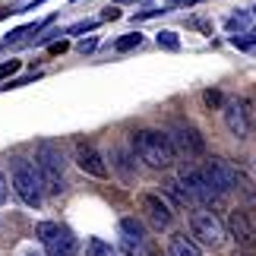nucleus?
<instances>
[{
  "label": "nucleus",
  "instance_id": "obj_1",
  "mask_svg": "<svg viewBox=\"0 0 256 256\" xmlns=\"http://www.w3.org/2000/svg\"><path fill=\"white\" fill-rule=\"evenodd\" d=\"M133 152L140 155V162H146L149 168H171L177 152H174V142L171 136H164L158 130H142L133 136Z\"/></svg>",
  "mask_w": 256,
  "mask_h": 256
},
{
  "label": "nucleus",
  "instance_id": "obj_2",
  "mask_svg": "<svg viewBox=\"0 0 256 256\" xmlns=\"http://www.w3.org/2000/svg\"><path fill=\"white\" fill-rule=\"evenodd\" d=\"M35 168H38V177L44 184V193H54L60 196L66 190V177H64V155L54 149L51 142H42L35 152Z\"/></svg>",
  "mask_w": 256,
  "mask_h": 256
},
{
  "label": "nucleus",
  "instance_id": "obj_3",
  "mask_svg": "<svg viewBox=\"0 0 256 256\" xmlns=\"http://www.w3.org/2000/svg\"><path fill=\"white\" fill-rule=\"evenodd\" d=\"M13 190L28 209H38L44 202V184L38 177V168L32 162H16L13 164Z\"/></svg>",
  "mask_w": 256,
  "mask_h": 256
},
{
  "label": "nucleus",
  "instance_id": "obj_4",
  "mask_svg": "<svg viewBox=\"0 0 256 256\" xmlns=\"http://www.w3.org/2000/svg\"><path fill=\"white\" fill-rule=\"evenodd\" d=\"M177 184H180V190H184V196H186V202H193V206H212V202H218V190L209 184V177L202 174V168L200 171H184L180 177H177Z\"/></svg>",
  "mask_w": 256,
  "mask_h": 256
},
{
  "label": "nucleus",
  "instance_id": "obj_5",
  "mask_svg": "<svg viewBox=\"0 0 256 256\" xmlns=\"http://www.w3.org/2000/svg\"><path fill=\"white\" fill-rule=\"evenodd\" d=\"M190 231L206 247H218L224 240V224H222V218H215L212 212H193L190 215Z\"/></svg>",
  "mask_w": 256,
  "mask_h": 256
},
{
  "label": "nucleus",
  "instance_id": "obj_6",
  "mask_svg": "<svg viewBox=\"0 0 256 256\" xmlns=\"http://www.w3.org/2000/svg\"><path fill=\"white\" fill-rule=\"evenodd\" d=\"M202 174L209 177V184H212L218 193L238 190V180H240L238 168H234L231 162H224V158H212V162H206V164H202Z\"/></svg>",
  "mask_w": 256,
  "mask_h": 256
},
{
  "label": "nucleus",
  "instance_id": "obj_7",
  "mask_svg": "<svg viewBox=\"0 0 256 256\" xmlns=\"http://www.w3.org/2000/svg\"><path fill=\"white\" fill-rule=\"evenodd\" d=\"M76 168L88 177H98V180L108 177V164H104V158L98 155V149L92 142H76Z\"/></svg>",
  "mask_w": 256,
  "mask_h": 256
},
{
  "label": "nucleus",
  "instance_id": "obj_8",
  "mask_svg": "<svg viewBox=\"0 0 256 256\" xmlns=\"http://www.w3.org/2000/svg\"><path fill=\"white\" fill-rule=\"evenodd\" d=\"M224 126H228V133L238 136V140H244V136L250 133V120H247V111H244L240 102L224 104Z\"/></svg>",
  "mask_w": 256,
  "mask_h": 256
},
{
  "label": "nucleus",
  "instance_id": "obj_9",
  "mask_svg": "<svg viewBox=\"0 0 256 256\" xmlns=\"http://www.w3.org/2000/svg\"><path fill=\"white\" fill-rule=\"evenodd\" d=\"M171 142H174V152H186V158H190V155H200L206 149L202 136L196 133L193 126H177V133L171 136Z\"/></svg>",
  "mask_w": 256,
  "mask_h": 256
},
{
  "label": "nucleus",
  "instance_id": "obj_10",
  "mask_svg": "<svg viewBox=\"0 0 256 256\" xmlns=\"http://www.w3.org/2000/svg\"><path fill=\"white\" fill-rule=\"evenodd\" d=\"M142 209H146V215H149V222L155 224V228H168L171 224V206L162 200V196H155V193H149V196H142Z\"/></svg>",
  "mask_w": 256,
  "mask_h": 256
},
{
  "label": "nucleus",
  "instance_id": "obj_11",
  "mask_svg": "<svg viewBox=\"0 0 256 256\" xmlns=\"http://www.w3.org/2000/svg\"><path fill=\"white\" fill-rule=\"evenodd\" d=\"M228 228H231V234L244 244V247H256V228L247 218V212H231L228 215Z\"/></svg>",
  "mask_w": 256,
  "mask_h": 256
},
{
  "label": "nucleus",
  "instance_id": "obj_12",
  "mask_svg": "<svg viewBox=\"0 0 256 256\" xmlns=\"http://www.w3.org/2000/svg\"><path fill=\"white\" fill-rule=\"evenodd\" d=\"M76 250H80L76 247V238L66 228H57L54 238L44 240V253L48 256H76Z\"/></svg>",
  "mask_w": 256,
  "mask_h": 256
},
{
  "label": "nucleus",
  "instance_id": "obj_13",
  "mask_svg": "<svg viewBox=\"0 0 256 256\" xmlns=\"http://www.w3.org/2000/svg\"><path fill=\"white\" fill-rule=\"evenodd\" d=\"M168 256H202V253L186 234H174L171 244H168Z\"/></svg>",
  "mask_w": 256,
  "mask_h": 256
},
{
  "label": "nucleus",
  "instance_id": "obj_14",
  "mask_svg": "<svg viewBox=\"0 0 256 256\" xmlns=\"http://www.w3.org/2000/svg\"><path fill=\"white\" fill-rule=\"evenodd\" d=\"M44 26H51V19H42V22H28V26H19V28H13V32H6V38H4V44L22 42L26 35H35V32H42Z\"/></svg>",
  "mask_w": 256,
  "mask_h": 256
},
{
  "label": "nucleus",
  "instance_id": "obj_15",
  "mask_svg": "<svg viewBox=\"0 0 256 256\" xmlns=\"http://www.w3.org/2000/svg\"><path fill=\"white\" fill-rule=\"evenodd\" d=\"M120 234L130 240H146V228L140 218H120Z\"/></svg>",
  "mask_w": 256,
  "mask_h": 256
},
{
  "label": "nucleus",
  "instance_id": "obj_16",
  "mask_svg": "<svg viewBox=\"0 0 256 256\" xmlns=\"http://www.w3.org/2000/svg\"><path fill=\"white\" fill-rule=\"evenodd\" d=\"M155 44L164 48V51H180V38H177V32H171V28H162V32L155 35Z\"/></svg>",
  "mask_w": 256,
  "mask_h": 256
},
{
  "label": "nucleus",
  "instance_id": "obj_17",
  "mask_svg": "<svg viewBox=\"0 0 256 256\" xmlns=\"http://www.w3.org/2000/svg\"><path fill=\"white\" fill-rule=\"evenodd\" d=\"M140 44H142V35L140 32H126V35H120L114 42V51L124 54V51H133V48H140Z\"/></svg>",
  "mask_w": 256,
  "mask_h": 256
},
{
  "label": "nucleus",
  "instance_id": "obj_18",
  "mask_svg": "<svg viewBox=\"0 0 256 256\" xmlns=\"http://www.w3.org/2000/svg\"><path fill=\"white\" fill-rule=\"evenodd\" d=\"M86 256H114V247L104 244L102 238H88L86 240Z\"/></svg>",
  "mask_w": 256,
  "mask_h": 256
},
{
  "label": "nucleus",
  "instance_id": "obj_19",
  "mask_svg": "<svg viewBox=\"0 0 256 256\" xmlns=\"http://www.w3.org/2000/svg\"><path fill=\"white\" fill-rule=\"evenodd\" d=\"M231 44L240 48V51H247V48L256 44V28H244V32H234L231 35Z\"/></svg>",
  "mask_w": 256,
  "mask_h": 256
},
{
  "label": "nucleus",
  "instance_id": "obj_20",
  "mask_svg": "<svg viewBox=\"0 0 256 256\" xmlns=\"http://www.w3.org/2000/svg\"><path fill=\"white\" fill-rule=\"evenodd\" d=\"M224 26H228V32H231V35H234V32H244V28L250 26V16H247V13H234Z\"/></svg>",
  "mask_w": 256,
  "mask_h": 256
},
{
  "label": "nucleus",
  "instance_id": "obj_21",
  "mask_svg": "<svg viewBox=\"0 0 256 256\" xmlns=\"http://www.w3.org/2000/svg\"><path fill=\"white\" fill-rule=\"evenodd\" d=\"M57 228H60V224H54V222H42V224L35 228V238L44 244L48 238H54V234H57Z\"/></svg>",
  "mask_w": 256,
  "mask_h": 256
},
{
  "label": "nucleus",
  "instance_id": "obj_22",
  "mask_svg": "<svg viewBox=\"0 0 256 256\" xmlns=\"http://www.w3.org/2000/svg\"><path fill=\"white\" fill-rule=\"evenodd\" d=\"M95 26H98V19H82V22H76L66 28V35H86V32H95Z\"/></svg>",
  "mask_w": 256,
  "mask_h": 256
},
{
  "label": "nucleus",
  "instance_id": "obj_23",
  "mask_svg": "<svg viewBox=\"0 0 256 256\" xmlns=\"http://www.w3.org/2000/svg\"><path fill=\"white\" fill-rule=\"evenodd\" d=\"M120 250H124L126 256H140V253H142V240H130V238H124V240H120Z\"/></svg>",
  "mask_w": 256,
  "mask_h": 256
},
{
  "label": "nucleus",
  "instance_id": "obj_24",
  "mask_svg": "<svg viewBox=\"0 0 256 256\" xmlns=\"http://www.w3.org/2000/svg\"><path fill=\"white\" fill-rule=\"evenodd\" d=\"M162 13H168L164 6H155V10H140V13H133V22H146V19H155V16H162Z\"/></svg>",
  "mask_w": 256,
  "mask_h": 256
},
{
  "label": "nucleus",
  "instance_id": "obj_25",
  "mask_svg": "<svg viewBox=\"0 0 256 256\" xmlns=\"http://www.w3.org/2000/svg\"><path fill=\"white\" fill-rule=\"evenodd\" d=\"M38 80V73H28V76H22V80H6L0 88H19V86H28V82H35Z\"/></svg>",
  "mask_w": 256,
  "mask_h": 256
},
{
  "label": "nucleus",
  "instance_id": "obj_26",
  "mask_svg": "<svg viewBox=\"0 0 256 256\" xmlns=\"http://www.w3.org/2000/svg\"><path fill=\"white\" fill-rule=\"evenodd\" d=\"M19 66H22L19 60H6V64H0V76H10V73H16Z\"/></svg>",
  "mask_w": 256,
  "mask_h": 256
},
{
  "label": "nucleus",
  "instance_id": "obj_27",
  "mask_svg": "<svg viewBox=\"0 0 256 256\" xmlns=\"http://www.w3.org/2000/svg\"><path fill=\"white\" fill-rule=\"evenodd\" d=\"M95 48H98V38H82V42H80V51H82V54L95 51Z\"/></svg>",
  "mask_w": 256,
  "mask_h": 256
},
{
  "label": "nucleus",
  "instance_id": "obj_28",
  "mask_svg": "<svg viewBox=\"0 0 256 256\" xmlns=\"http://www.w3.org/2000/svg\"><path fill=\"white\" fill-rule=\"evenodd\" d=\"M6 196H10V190H6V177H4V174H0V206H4V202H6Z\"/></svg>",
  "mask_w": 256,
  "mask_h": 256
},
{
  "label": "nucleus",
  "instance_id": "obj_29",
  "mask_svg": "<svg viewBox=\"0 0 256 256\" xmlns=\"http://www.w3.org/2000/svg\"><path fill=\"white\" fill-rule=\"evenodd\" d=\"M102 19H104V22H111V19H120V10H104Z\"/></svg>",
  "mask_w": 256,
  "mask_h": 256
},
{
  "label": "nucleus",
  "instance_id": "obj_30",
  "mask_svg": "<svg viewBox=\"0 0 256 256\" xmlns=\"http://www.w3.org/2000/svg\"><path fill=\"white\" fill-rule=\"evenodd\" d=\"M206 102H209V104H218L222 95H218V92H206Z\"/></svg>",
  "mask_w": 256,
  "mask_h": 256
},
{
  "label": "nucleus",
  "instance_id": "obj_31",
  "mask_svg": "<svg viewBox=\"0 0 256 256\" xmlns=\"http://www.w3.org/2000/svg\"><path fill=\"white\" fill-rule=\"evenodd\" d=\"M66 51V42H57V44H51V54H64Z\"/></svg>",
  "mask_w": 256,
  "mask_h": 256
},
{
  "label": "nucleus",
  "instance_id": "obj_32",
  "mask_svg": "<svg viewBox=\"0 0 256 256\" xmlns=\"http://www.w3.org/2000/svg\"><path fill=\"white\" fill-rule=\"evenodd\" d=\"M117 6H126V4H146V0H114Z\"/></svg>",
  "mask_w": 256,
  "mask_h": 256
},
{
  "label": "nucleus",
  "instance_id": "obj_33",
  "mask_svg": "<svg viewBox=\"0 0 256 256\" xmlns=\"http://www.w3.org/2000/svg\"><path fill=\"white\" fill-rule=\"evenodd\" d=\"M234 256H250V253H234Z\"/></svg>",
  "mask_w": 256,
  "mask_h": 256
},
{
  "label": "nucleus",
  "instance_id": "obj_34",
  "mask_svg": "<svg viewBox=\"0 0 256 256\" xmlns=\"http://www.w3.org/2000/svg\"><path fill=\"white\" fill-rule=\"evenodd\" d=\"M73 4H82V0H73Z\"/></svg>",
  "mask_w": 256,
  "mask_h": 256
},
{
  "label": "nucleus",
  "instance_id": "obj_35",
  "mask_svg": "<svg viewBox=\"0 0 256 256\" xmlns=\"http://www.w3.org/2000/svg\"><path fill=\"white\" fill-rule=\"evenodd\" d=\"M253 16H256V6H253Z\"/></svg>",
  "mask_w": 256,
  "mask_h": 256
}]
</instances>
